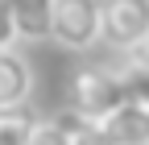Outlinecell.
<instances>
[{
  "mask_svg": "<svg viewBox=\"0 0 149 145\" xmlns=\"http://www.w3.org/2000/svg\"><path fill=\"white\" fill-rule=\"evenodd\" d=\"M100 129L112 145H149V108L141 104H124L112 116L100 120Z\"/></svg>",
  "mask_w": 149,
  "mask_h": 145,
  "instance_id": "obj_5",
  "label": "cell"
},
{
  "mask_svg": "<svg viewBox=\"0 0 149 145\" xmlns=\"http://www.w3.org/2000/svg\"><path fill=\"white\" fill-rule=\"evenodd\" d=\"M124 66H137V70H149V33L137 42V46H128L124 50Z\"/></svg>",
  "mask_w": 149,
  "mask_h": 145,
  "instance_id": "obj_11",
  "label": "cell"
},
{
  "mask_svg": "<svg viewBox=\"0 0 149 145\" xmlns=\"http://www.w3.org/2000/svg\"><path fill=\"white\" fill-rule=\"evenodd\" d=\"M124 87H128V104H141L149 108V70H137V66H124Z\"/></svg>",
  "mask_w": 149,
  "mask_h": 145,
  "instance_id": "obj_9",
  "label": "cell"
},
{
  "mask_svg": "<svg viewBox=\"0 0 149 145\" xmlns=\"http://www.w3.org/2000/svg\"><path fill=\"white\" fill-rule=\"evenodd\" d=\"M74 145H112V141L104 137L100 124H91V120L79 116V124H74Z\"/></svg>",
  "mask_w": 149,
  "mask_h": 145,
  "instance_id": "obj_10",
  "label": "cell"
},
{
  "mask_svg": "<svg viewBox=\"0 0 149 145\" xmlns=\"http://www.w3.org/2000/svg\"><path fill=\"white\" fill-rule=\"evenodd\" d=\"M149 33V0H100V42L128 50Z\"/></svg>",
  "mask_w": 149,
  "mask_h": 145,
  "instance_id": "obj_3",
  "label": "cell"
},
{
  "mask_svg": "<svg viewBox=\"0 0 149 145\" xmlns=\"http://www.w3.org/2000/svg\"><path fill=\"white\" fill-rule=\"evenodd\" d=\"M33 120L21 108H0V145H29V133H33Z\"/></svg>",
  "mask_w": 149,
  "mask_h": 145,
  "instance_id": "obj_8",
  "label": "cell"
},
{
  "mask_svg": "<svg viewBox=\"0 0 149 145\" xmlns=\"http://www.w3.org/2000/svg\"><path fill=\"white\" fill-rule=\"evenodd\" d=\"M50 42L83 54L100 42V0H54Z\"/></svg>",
  "mask_w": 149,
  "mask_h": 145,
  "instance_id": "obj_2",
  "label": "cell"
},
{
  "mask_svg": "<svg viewBox=\"0 0 149 145\" xmlns=\"http://www.w3.org/2000/svg\"><path fill=\"white\" fill-rule=\"evenodd\" d=\"M13 29L21 42H46L50 38V17H54V0H4Z\"/></svg>",
  "mask_w": 149,
  "mask_h": 145,
  "instance_id": "obj_6",
  "label": "cell"
},
{
  "mask_svg": "<svg viewBox=\"0 0 149 145\" xmlns=\"http://www.w3.org/2000/svg\"><path fill=\"white\" fill-rule=\"evenodd\" d=\"M33 91V66L13 46L0 50V108H21Z\"/></svg>",
  "mask_w": 149,
  "mask_h": 145,
  "instance_id": "obj_4",
  "label": "cell"
},
{
  "mask_svg": "<svg viewBox=\"0 0 149 145\" xmlns=\"http://www.w3.org/2000/svg\"><path fill=\"white\" fill-rule=\"evenodd\" d=\"M74 124H79L74 112H58L50 120H33L29 145H74Z\"/></svg>",
  "mask_w": 149,
  "mask_h": 145,
  "instance_id": "obj_7",
  "label": "cell"
},
{
  "mask_svg": "<svg viewBox=\"0 0 149 145\" xmlns=\"http://www.w3.org/2000/svg\"><path fill=\"white\" fill-rule=\"evenodd\" d=\"M0 50H8V46H0Z\"/></svg>",
  "mask_w": 149,
  "mask_h": 145,
  "instance_id": "obj_12",
  "label": "cell"
},
{
  "mask_svg": "<svg viewBox=\"0 0 149 145\" xmlns=\"http://www.w3.org/2000/svg\"><path fill=\"white\" fill-rule=\"evenodd\" d=\"M128 104V87L124 75L112 66H83L70 79V112L83 116L91 124H100L104 116H112L116 108Z\"/></svg>",
  "mask_w": 149,
  "mask_h": 145,
  "instance_id": "obj_1",
  "label": "cell"
}]
</instances>
